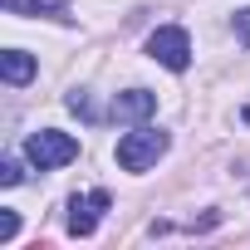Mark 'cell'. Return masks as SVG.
Instances as JSON below:
<instances>
[{"label":"cell","instance_id":"6da1fadb","mask_svg":"<svg viewBox=\"0 0 250 250\" xmlns=\"http://www.w3.org/2000/svg\"><path fill=\"white\" fill-rule=\"evenodd\" d=\"M25 157H30L40 172H54V167H69V162L79 157V143H74L69 133H59V128H40V133L25 138Z\"/></svg>","mask_w":250,"mask_h":250},{"label":"cell","instance_id":"30bf717a","mask_svg":"<svg viewBox=\"0 0 250 250\" xmlns=\"http://www.w3.org/2000/svg\"><path fill=\"white\" fill-rule=\"evenodd\" d=\"M69 108H74L79 118H93V103H88V93H69Z\"/></svg>","mask_w":250,"mask_h":250},{"label":"cell","instance_id":"3957f363","mask_svg":"<svg viewBox=\"0 0 250 250\" xmlns=\"http://www.w3.org/2000/svg\"><path fill=\"white\" fill-rule=\"evenodd\" d=\"M147 54H152L162 69L182 74V69L191 64V40H187V30H182V25H162V30H152V35H147Z\"/></svg>","mask_w":250,"mask_h":250},{"label":"cell","instance_id":"ba28073f","mask_svg":"<svg viewBox=\"0 0 250 250\" xmlns=\"http://www.w3.org/2000/svg\"><path fill=\"white\" fill-rule=\"evenodd\" d=\"M15 230H20V216H15V211H5V216H0V245H10V240H15Z\"/></svg>","mask_w":250,"mask_h":250},{"label":"cell","instance_id":"9c48e42d","mask_svg":"<svg viewBox=\"0 0 250 250\" xmlns=\"http://www.w3.org/2000/svg\"><path fill=\"white\" fill-rule=\"evenodd\" d=\"M20 177H25V172H20V162H15V157H5V162H0V182H5V187H15Z\"/></svg>","mask_w":250,"mask_h":250},{"label":"cell","instance_id":"8fae6325","mask_svg":"<svg viewBox=\"0 0 250 250\" xmlns=\"http://www.w3.org/2000/svg\"><path fill=\"white\" fill-rule=\"evenodd\" d=\"M235 35L250 44V10H240V15H235Z\"/></svg>","mask_w":250,"mask_h":250},{"label":"cell","instance_id":"277c9868","mask_svg":"<svg viewBox=\"0 0 250 250\" xmlns=\"http://www.w3.org/2000/svg\"><path fill=\"white\" fill-rule=\"evenodd\" d=\"M108 206H113V201H108L103 187L88 191V196H74V201H69V235H93V226H98V216H103Z\"/></svg>","mask_w":250,"mask_h":250},{"label":"cell","instance_id":"7a4b0ae2","mask_svg":"<svg viewBox=\"0 0 250 250\" xmlns=\"http://www.w3.org/2000/svg\"><path fill=\"white\" fill-rule=\"evenodd\" d=\"M162 152H167V133L162 128H138L128 138H118V167L123 172H147V167H157Z\"/></svg>","mask_w":250,"mask_h":250},{"label":"cell","instance_id":"5b68a950","mask_svg":"<svg viewBox=\"0 0 250 250\" xmlns=\"http://www.w3.org/2000/svg\"><path fill=\"white\" fill-rule=\"evenodd\" d=\"M152 113H157V93H147V88H128V93L113 98V118L118 123H143Z\"/></svg>","mask_w":250,"mask_h":250},{"label":"cell","instance_id":"8992f818","mask_svg":"<svg viewBox=\"0 0 250 250\" xmlns=\"http://www.w3.org/2000/svg\"><path fill=\"white\" fill-rule=\"evenodd\" d=\"M0 74H5V83H30L35 79V59L25 54V49H5V54H0Z\"/></svg>","mask_w":250,"mask_h":250},{"label":"cell","instance_id":"52a82bcc","mask_svg":"<svg viewBox=\"0 0 250 250\" xmlns=\"http://www.w3.org/2000/svg\"><path fill=\"white\" fill-rule=\"evenodd\" d=\"M10 15H59L64 0H5Z\"/></svg>","mask_w":250,"mask_h":250}]
</instances>
